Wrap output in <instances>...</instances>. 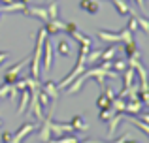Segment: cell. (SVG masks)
Wrapping results in <instances>:
<instances>
[{"instance_id": "obj_17", "label": "cell", "mask_w": 149, "mask_h": 143, "mask_svg": "<svg viewBox=\"0 0 149 143\" xmlns=\"http://www.w3.org/2000/svg\"><path fill=\"white\" fill-rule=\"evenodd\" d=\"M123 72H125V90H127V88H130L132 85H134V75H136V72H134V68H130V66H127Z\"/></svg>"}, {"instance_id": "obj_27", "label": "cell", "mask_w": 149, "mask_h": 143, "mask_svg": "<svg viewBox=\"0 0 149 143\" xmlns=\"http://www.w3.org/2000/svg\"><path fill=\"white\" fill-rule=\"evenodd\" d=\"M138 49V45H136V41L134 40H130V41H125V55L127 57H130L132 53Z\"/></svg>"}, {"instance_id": "obj_9", "label": "cell", "mask_w": 149, "mask_h": 143, "mask_svg": "<svg viewBox=\"0 0 149 143\" xmlns=\"http://www.w3.org/2000/svg\"><path fill=\"white\" fill-rule=\"evenodd\" d=\"M44 28H45V32L47 34H58L62 28H64V23L61 21V19H49L47 23H44Z\"/></svg>"}, {"instance_id": "obj_40", "label": "cell", "mask_w": 149, "mask_h": 143, "mask_svg": "<svg viewBox=\"0 0 149 143\" xmlns=\"http://www.w3.org/2000/svg\"><path fill=\"white\" fill-rule=\"evenodd\" d=\"M0 17H2V10H0Z\"/></svg>"}, {"instance_id": "obj_11", "label": "cell", "mask_w": 149, "mask_h": 143, "mask_svg": "<svg viewBox=\"0 0 149 143\" xmlns=\"http://www.w3.org/2000/svg\"><path fill=\"white\" fill-rule=\"evenodd\" d=\"M96 36L100 38L102 41H108V44H117L121 41V34L119 32H109V30H98Z\"/></svg>"}, {"instance_id": "obj_19", "label": "cell", "mask_w": 149, "mask_h": 143, "mask_svg": "<svg viewBox=\"0 0 149 143\" xmlns=\"http://www.w3.org/2000/svg\"><path fill=\"white\" fill-rule=\"evenodd\" d=\"M125 104H127V100H125V98L115 96V98L111 100V111H113V113H117V111H125Z\"/></svg>"}, {"instance_id": "obj_35", "label": "cell", "mask_w": 149, "mask_h": 143, "mask_svg": "<svg viewBox=\"0 0 149 143\" xmlns=\"http://www.w3.org/2000/svg\"><path fill=\"white\" fill-rule=\"evenodd\" d=\"M138 115H140V121H143V122H147V121H149V117H147V113H142V111H140V113H138Z\"/></svg>"}, {"instance_id": "obj_5", "label": "cell", "mask_w": 149, "mask_h": 143, "mask_svg": "<svg viewBox=\"0 0 149 143\" xmlns=\"http://www.w3.org/2000/svg\"><path fill=\"white\" fill-rule=\"evenodd\" d=\"M36 128H38L36 122H25V124H21V126H19V130H15V132H13L10 143H21L26 136H30Z\"/></svg>"}, {"instance_id": "obj_31", "label": "cell", "mask_w": 149, "mask_h": 143, "mask_svg": "<svg viewBox=\"0 0 149 143\" xmlns=\"http://www.w3.org/2000/svg\"><path fill=\"white\" fill-rule=\"evenodd\" d=\"M11 136H13L11 132H2V136H0V141H2V143H10V141H11Z\"/></svg>"}, {"instance_id": "obj_32", "label": "cell", "mask_w": 149, "mask_h": 143, "mask_svg": "<svg viewBox=\"0 0 149 143\" xmlns=\"http://www.w3.org/2000/svg\"><path fill=\"white\" fill-rule=\"evenodd\" d=\"M130 2H136L138 8L142 10V13H146V2H143V0H130Z\"/></svg>"}, {"instance_id": "obj_28", "label": "cell", "mask_w": 149, "mask_h": 143, "mask_svg": "<svg viewBox=\"0 0 149 143\" xmlns=\"http://www.w3.org/2000/svg\"><path fill=\"white\" fill-rule=\"evenodd\" d=\"M119 34H121V41H123V44H125V41H130V40H134V34H132L128 28H123Z\"/></svg>"}, {"instance_id": "obj_24", "label": "cell", "mask_w": 149, "mask_h": 143, "mask_svg": "<svg viewBox=\"0 0 149 143\" xmlns=\"http://www.w3.org/2000/svg\"><path fill=\"white\" fill-rule=\"evenodd\" d=\"M136 21H138V28H142L146 34H149V21L146 19V15H138L136 13Z\"/></svg>"}, {"instance_id": "obj_10", "label": "cell", "mask_w": 149, "mask_h": 143, "mask_svg": "<svg viewBox=\"0 0 149 143\" xmlns=\"http://www.w3.org/2000/svg\"><path fill=\"white\" fill-rule=\"evenodd\" d=\"M21 94H19V107H17V113L19 115H25L26 113V106H29L30 102V90L29 88H23V90H19Z\"/></svg>"}, {"instance_id": "obj_25", "label": "cell", "mask_w": 149, "mask_h": 143, "mask_svg": "<svg viewBox=\"0 0 149 143\" xmlns=\"http://www.w3.org/2000/svg\"><path fill=\"white\" fill-rule=\"evenodd\" d=\"M111 115H113L111 107H108V109H100V113H98V121H100V122H108L109 119H111Z\"/></svg>"}, {"instance_id": "obj_1", "label": "cell", "mask_w": 149, "mask_h": 143, "mask_svg": "<svg viewBox=\"0 0 149 143\" xmlns=\"http://www.w3.org/2000/svg\"><path fill=\"white\" fill-rule=\"evenodd\" d=\"M49 34L45 32V28L38 30V36H36V47H34V57L30 60V77L34 79H40V72H42V47H44V40L47 38Z\"/></svg>"}, {"instance_id": "obj_33", "label": "cell", "mask_w": 149, "mask_h": 143, "mask_svg": "<svg viewBox=\"0 0 149 143\" xmlns=\"http://www.w3.org/2000/svg\"><path fill=\"white\" fill-rule=\"evenodd\" d=\"M8 57H10V53H8V51H0V66L4 64V60H6Z\"/></svg>"}, {"instance_id": "obj_15", "label": "cell", "mask_w": 149, "mask_h": 143, "mask_svg": "<svg viewBox=\"0 0 149 143\" xmlns=\"http://www.w3.org/2000/svg\"><path fill=\"white\" fill-rule=\"evenodd\" d=\"M111 4H113L115 11L121 15V17H125V15L130 13V6H128V4L125 2V0H111Z\"/></svg>"}, {"instance_id": "obj_36", "label": "cell", "mask_w": 149, "mask_h": 143, "mask_svg": "<svg viewBox=\"0 0 149 143\" xmlns=\"http://www.w3.org/2000/svg\"><path fill=\"white\" fill-rule=\"evenodd\" d=\"M79 143H106V141H98V140H83Z\"/></svg>"}, {"instance_id": "obj_6", "label": "cell", "mask_w": 149, "mask_h": 143, "mask_svg": "<svg viewBox=\"0 0 149 143\" xmlns=\"http://www.w3.org/2000/svg\"><path fill=\"white\" fill-rule=\"evenodd\" d=\"M40 88L51 98V102L57 104V100H58V87H57L55 81H45L44 85H40Z\"/></svg>"}, {"instance_id": "obj_30", "label": "cell", "mask_w": 149, "mask_h": 143, "mask_svg": "<svg viewBox=\"0 0 149 143\" xmlns=\"http://www.w3.org/2000/svg\"><path fill=\"white\" fill-rule=\"evenodd\" d=\"M10 88H11V85H6V83L0 87V100H6L10 96Z\"/></svg>"}, {"instance_id": "obj_2", "label": "cell", "mask_w": 149, "mask_h": 143, "mask_svg": "<svg viewBox=\"0 0 149 143\" xmlns=\"http://www.w3.org/2000/svg\"><path fill=\"white\" fill-rule=\"evenodd\" d=\"M29 64V59H23V60H19L17 64H13V66H10L6 70V73H4V83L6 85H13L15 81L19 79V75H21V70Z\"/></svg>"}, {"instance_id": "obj_26", "label": "cell", "mask_w": 149, "mask_h": 143, "mask_svg": "<svg viewBox=\"0 0 149 143\" xmlns=\"http://www.w3.org/2000/svg\"><path fill=\"white\" fill-rule=\"evenodd\" d=\"M111 68H113V70H117V72H123L125 68H127V60H123V59H113L111 60Z\"/></svg>"}, {"instance_id": "obj_8", "label": "cell", "mask_w": 149, "mask_h": 143, "mask_svg": "<svg viewBox=\"0 0 149 143\" xmlns=\"http://www.w3.org/2000/svg\"><path fill=\"white\" fill-rule=\"evenodd\" d=\"M125 119V111H117V113L111 115V119H109V130H108V137H113V134H115L117 126L121 124V121Z\"/></svg>"}, {"instance_id": "obj_13", "label": "cell", "mask_w": 149, "mask_h": 143, "mask_svg": "<svg viewBox=\"0 0 149 143\" xmlns=\"http://www.w3.org/2000/svg\"><path fill=\"white\" fill-rule=\"evenodd\" d=\"M68 124L72 126L74 130H77V132H87V128H89V124L85 122L83 115H74V119L68 122Z\"/></svg>"}, {"instance_id": "obj_14", "label": "cell", "mask_w": 149, "mask_h": 143, "mask_svg": "<svg viewBox=\"0 0 149 143\" xmlns=\"http://www.w3.org/2000/svg\"><path fill=\"white\" fill-rule=\"evenodd\" d=\"M142 109H143V104L140 100H128L125 104V113H128V115H138Z\"/></svg>"}, {"instance_id": "obj_22", "label": "cell", "mask_w": 149, "mask_h": 143, "mask_svg": "<svg viewBox=\"0 0 149 143\" xmlns=\"http://www.w3.org/2000/svg\"><path fill=\"white\" fill-rule=\"evenodd\" d=\"M115 55H117V49L111 45V47H108L106 51L100 53V60H113V59H115Z\"/></svg>"}, {"instance_id": "obj_20", "label": "cell", "mask_w": 149, "mask_h": 143, "mask_svg": "<svg viewBox=\"0 0 149 143\" xmlns=\"http://www.w3.org/2000/svg\"><path fill=\"white\" fill-rule=\"evenodd\" d=\"M45 10H47L49 19H57L58 17V10H61V8H58V2H57V0H51V4L45 8Z\"/></svg>"}, {"instance_id": "obj_29", "label": "cell", "mask_w": 149, "mask_h": 143, "mask_svg": "<svg viewBox=\"0 0 149 143\" xmlns=\"http://www.w3.org/2000/svg\"><path fill=\"white\" fill-rule=\"evenodd\" d=\"M62 30H64V32L70 36L72 32H76V30H77V25L74 21H68V23H64V28H62Z\"/></svg>"}, {"instance_id": "obj_12", "label": "cell", "mask_w": 149, "mask_h": 143, "mask_svg": "<svg viewBox=\"0 0 149 143\" xmlns=\"http://www.w3.org/2000/svg\"><path fill=\"white\" fill-rule=\"evenodd\" d=\"M77 6H79V10L87 11V13H98V10H100V4L96 0H79Z\"/></svg>"}, {"instance_id": "obj_18", "label": "cell", "mask_w": 149, "mask_h": 143, "mask_svg": "<svg viewBox=\"0 0 149 143\" xmlns=\"http://www.w3.org/2000/svg\"><path fill=\"white\" fill-rule=\"evenodd\" d=\"M70 38L77 40V41H79V45H89V47H91V44H93V40H91V38H89V36H85V34H81L79 30L72 32V34H70Z\"/></svg>"}, {"instance_id": "obj_42", "label": "cell", "mask_w": 149, "mask_h": 143, "mask_svg": "<svg viewBox=\"0 0 149 143\" xmlns=\"http://www.w3.org/2000/svg\"><path fill=\"white\" fill-rule=\"evenodd\" d=\"M77 143H79V141H77Z\"/></svg>"}, {"instance_id": "obj_41", "label": "cell", "mask_w": 149, "mask_h": 143, "mask_svg": "<svg viewBox=\"0 0 149 143\" xmlns=\"http://www.w3.org/2000/svg\"><path fill=\"white\" fill-rule=\"evenodd\" d=\"M0 126H2V121H0Z\"/></svg>"}, {"instance_id": "obj_38", "label": "cell", "mask_w": 149, "mask_h": 143, "mask_svg": "<svg viewBox=\"0 0 149 143\" xmlns=\"http://www.w3.org/2000/svg\"><path fill=\"white\" fill-rule=\"evenodd\" d=\"M125 143H138V141H136V140H130V137H128V140L125 141Z\"/></svg>"}, {"instance_id": "obj_4", "label": "cell", "mask_w": 149, "mask_h": 143, "mask_svg": "<svg viewBox=\"0 0 149 143\" xmlns=\"http://www.w3.org/2000/svg\"><path fill=\"white\" fill-rule=\"evenodd\" d=\"M53 66V45H51L49 38L44 40V47H42V70L49 72Z\"/></svg>"}, {"instance_id": "obj_7", "label": "cell", "mask_w": 149, "mask_h": 143, "mask_svg": "<svg viewBox=\"0 0 149 143\" xmlns=\"http://www.w3.org/2000/svg\"><path fill=\"white\" fill-rule=\"evenodd\" d=\"M55 53H57L58 57H70L72 55V45H70V41L66 40V38H58L57 45H55Z\"/></svg>"}, {"instance_id": "obj_39", "label": "cell", "mask_w": 149, "mask_h": 143, "mask_svg": "<svg viewBox=\"0 0 149 143\" xmlns=\"http://www.w3.org/2000/svg\"><path fill=\"white\" fill-rule=\"evenodd\" d=\"M19 2H21V4H25V6H26V4H30V0H19Z\"/></svg>"}, {"instance_id": "obj_34", "label": "cell", "mask_w": 149, "mask_h": 143, "mask_svg": "<svg viewBox=\"0 0 149 143\" xmlns=\"http://www.w3.org/2000/svg\"><path fill=\"white\" fill-rule=\"evenodd\" d=\"M128 137H130V136H128V134H125V136H121L119 140H115V141H109V143H125V141L128 140Z\"/></svg>"}, {"instance_id": "obj_37", "label": "cell", "mask_w": 149, "mask_h": 143, "mask_svg": "<svg viewBox=\"0 0 149 143\" xmlns=\"http://www.w3.org/2000/svg\"><path fill=\"white\" fill-rule=\"evenodd\" d=\"M11 2H15V0H0V6H6V4H11Z\"/></svg>"}, {"instance_id": "obj_23", "label": "cell", "mask_w": 149, "mask_h": 143, "mask_svg": "<svg viewBox=\"0 0 149 143\" xmlns=\"http://www.w3.org/2000/svg\"><path fill=\"white\" fill-rule=\"evenodd\" d=\"M38 102H40V106L44 107V109H47V107H49V104H51V98H49L47 94H45L44 90H42V88L38 90Z\"/></svg>"}, {"instance_id": "obj_3", "label": "cell", "mask_w": 149, "mask_h": 143, "mask_svg": "<svg viewBox=\"0 0 149 143\" xmlns=\"http://www.w3.org/2000/svg\"><path fill=\"white\" fill-rule=\"evenodd\" d=\"M21 13L26 15V17H34V19H38V21H42V23L49 21L47 10H45L44 6H29V4H26V6L21 10Z\"/></svg>"}, {"instance_id": "obj_21", "label": "cell", "mask_w": 149, "mask_h": 143, "mask_svg": "<svg viewBox=\"0 0 149 143\" xmlns=\"http://www.w3.org/2000/svg\"><path fill=\"white\" fill-rule=\"evenodd\" d=\"M96 106H98V109H108V107H111V100H109L104 92H100L98 100H96Z\"/></svg>"}, {"instance_id": "obj_16", "label": "cell", "mask_w": 149, "mask_h": 143, "mask_svg": "<svg viewBox=\"0 0 149 143\" xmlns=\"http://www.w3.org/2000/svg\"><path fill=\"white\" fill-rule=\"evenodd\" d=\"M100 53H102V49L87 51V55H85V64H87V66H95L96 62H100Z\"/></svg>"}]
</instances>
